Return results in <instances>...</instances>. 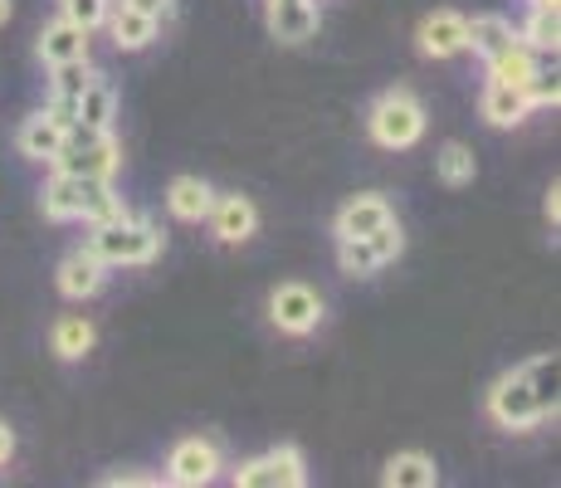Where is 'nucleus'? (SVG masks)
I'll return each instance as SVG.
<instances>
[{
  "instance_id": "obj_1",
  "label": "nucleus",
  "mask_w": 561,
  "mask_h": 488,
  "mask_svg": "<svg viewBox=\"0 0 561 488\" xmlns=\"http://www.w3.org/2000/svg\"><path fill=\"white\" fill-rule=\"evenodd\" d=\"M45 215L54 225H69V220H89V225H103V220H117L127 215L123 195L113 191V181L103 177H73V171H54L49 186H45Z\"/></svg>"
},
{
  "instance_id": "obj_2",
  "label": "nucleus",
  "mask_w": 561,
  "mask_h": 488,
  "mask_svg": "<svg viewBox=\"0 0 561 488\" xmlns=\"http://www.w3.org/2000/svg\"><path fill=\"white\" fill-rule=\"evenodd\" d=\"M83 249H89L93 259H103L107 269H137V264H152V259L161 254V230L147 215H117V220H103L89 230V240H83Z\"/></svg>"
},
{
  "instance_id": "obj_3",
  "label": "nucleus",
  "mask_w": 561,
  "mask_h": 488,
  "mask_svg": "<svg viewBox=\"0 0 561 488\" xmlns=\"http://www.w3.org/2000/svg\"><path fill=\"white\" fill-rule=\"evenodd\" d=\"M117 167H123V147H117V137L107 133V127H89V123L64 127V147H59V157H54V171L113 181Z\"/></svg>"
},
{
  "instance_id": "obj_4",
  "label": "nucleus",
  "mask_w": 561,
  "mask_h": 488,
  "mask_svg": "<svg viewBox=\"0 0 561 488\" xmlns=\"http://www.w3.org/2000/svg\"><path fill=\"white\" fill-rule=\"evenodd\" d=\"M366 127H371V143L386 151H405L425 137V107L410 89H386L366 113Z\"/></svg>"
},
{
  "instance_id": "obj_5",
  "label": "nucleus",
  "mask_w": 561,
  "mask_h": 488,
  "mask_svg": "<svg viewBox=\"0 0 561 488\" xmlns=\"http://www.w3.org/2000/svg\"><path fill=\"white\" fill-rule=\"evenodd\" d=\"M489 416L493 425L503 430H533L537 420H547L542 400H537V386H533V372H527V362L517 366V372H503L499 382L489 390Z\"/></svg>"
},
{
  "instance_id": "obj_6",
  "label": "nucleus",
  "mask_w": 561,
  "mask_h": 488,
  "mask_svg": "<svg viewBox=\"0 0 561 488\" xmlns=\"http://www.w3.org/2000/svg\"><path fill=\"white\" fill-rule=\"evenodd\" d=\"M308 484V464L294 444H274V450L254 454L234 469V488H304Z\"/></svg>"
},
{
  "instance_id": "obj_7",
  "label": "nucleus",
  "mask_w": 561,
  "mask_h": 488,
  "mask_svg": "<svg viewBox=\"0 0 561 488\" xmlns=\"http://www.w3.org/2000/svg\"><path fill=\"white\" fill-rule=\"evenodd\" d=\"M268 322L288 338H308L322 322V298L308 284H278L268 293Z\"/></svg>"
},
{
  "instance_id": "obj_8",
  "label": "nucleus",
  "mask_w": 561,
  "mask_h": 488,
  "mask_svg": "<svg viewBox=\"0 0 561 488\" xmlns=\"http://www.w3.org/2000/svg\"><path fill=\"white\" fill-rule=\"evenodd\" d=\"M220 474V444L205 440V435H186L171 444V459H167V484L176 488H201Z\"/></svg>"
},
{
  "instance_id": "obj_9",
  "label": "nucleus",
  "mask_w": 561,
  "mask_h": 488,
  "mask_svg": "<svg viewBox=\"0 0 561 488\" xmlns=\"http://www.w3.org/2000/svg\"><path fill=\"white\" fill-rule=\"evenodd\" d=\"M322 15L312 0H268V35L278 45H308L318 35Z\"/></svg>"
},
{
  "instance_id": "obj_10",
  "label": "nucleus",
  "mask_w": 561,
  "mask_h": 488,
  "mask_svg": "<svg viewBox=\"0 0 561 488\" xmlns=\"http://www.w3.org/2000/svg\"><path fill=\"white\" fill-rule=\"evenodd\" d=\"M205 220H210V230L220 245H244L259 230V211H254L250 195H215Z\"/></svg>"
},
{
  "instance_id": "obj_11",
  "label": "nucleus",
  "mask_w": 561,
  "mask_h": 488,
  "mask_svg": "<svg viewBox=\"0 0 561 488\" xmlns=\"http://www.w3.org/2000/svg\"><path fill=\"white\" fill-rule=\"evenodd\" d=\"M463 35H469V20L455 10H435V15L420 20V54L425 59H455V54H463Z\"/></svg>"
},
{
  "instance_id": "obj_12",
  "label": "nucleus",
  "mask_w": 561,
  "mask_h": 488,
  "mask_svg": "<svg viewBox=\"0 0 561 488\" xmlns=\"http://www.w3.org/2000/svg\"><path fill=\"white\" fill-rule=\"evenodd\" d=\"M73 59H89V30L73 25L69 15L49 20V25L39 30V64L54 69V64H73Z\"/></svg>"
},
{
  "instance_id": "obj_13",
  "label": "nucleus",
  "mask_w": 561,
  "mask_h": 488,
  "mask_svg": "<svg viewBox=\"0 0 561 488\" xmlns=\"http://www.w3.org/2000/svg\"><path fill=\"white\" fill-rule=\"evenodd\" d=\"M386 220H391L386 195H352L337 211V220H332V235H337V240H362V235H371L376 225H386Z\"/></svg>"
},
{
  "instance_id": "obj_14",
  "label": "nucleus",
  "mask_w": 561,
  "mask_h": 488,
  "mask_svg": "<svg viewBox=\"0 0 561 488\" xmlns=\"http://www.w3.org/2000/svg\"><path fill=\"white\" fill-rule=\"evenodd\" d=\"M15 147H20V157H30V161H54L64 147V123L39 107V113H30L25 123H20Z\"/></svg>"
},
{
  "instance_id": "obj_15",
  "label": "nucleus",
  "mask_w": 561,
  "mask_h": 488,
  "mask_svg": "<svg viewBox=\"0 0 561 488\" xmlns=\"http://www.w3.org/2000/svg\"><path fill=\"white\" fill-rule=\"evenodd\" d=\"M103 279H107V264L93 259L89 249L64 254V264H59V293L64 298H93V293L103 288Z\"/></svg>"
},
{
  "instance_id": "obj_16",
  "label": "nucleus",
  "mask_w": 561,
  "mask_h": 488,
  "mask_svg": "<svg viewBox=\"0 0 561 488\" xmlns=\"http://www.w3.org/2000/svg\"><path fill=\"white\" fill-rule=\"evenodd\" d=\"M210 205H215V191H210V181H201V177H176L167 186V211L186 225H201L205 215H210Z\"/></svg>"
},
{
  "instance_id": "obj_17",
  "label": "nucleus",
  "mask_w": 561,
  "mask_h": 488,
  "mask_svg": "<svg viewBox=\"0 0 561 488\" xmlns=\"http://www.w3.org/2000/svg\"><path fill=\"white\" fill-rule=\"evenodd\" d=\"M381 484L386 488H435L439 469H435V459H430V454L405 450V454H391V459H386Z\"/></svg>"
},
{
  "instance_id": "obj_18",
  "label": "nucleus",
  "mask_w": 561,
  "mask_h": 488,
  "mask_svg": "<svg viewBox=\"0 0 561 488\" xmlns=\"http://www.w3.org/2000/svg\"><path fill=\"white\" fill-rule=\"evenodd\" d=\"M103 25L113 30V45H117V49H147V45L157 39V20L142 15V10H133V5H123V0L107 10Z\"/></svg>"
},
{
  "instance_id": "obj_19",
  "label": "nucleus",
  "mask_w": 561,
  "mask_h": 488,
  "mask_svg": "<svg viewBox=\"0 0 561 488\" xmlns=\"http://www.w3.org/2000/svg\"><path fill=\"white\" fill-rule=\"evenodd\" d=\"M483 123L489 127H517V123H527V98H523V89H513V83H489L483 89Z\"/></svg>"
},
{
  "instance_id": "obj_20",
  "label": "nucleus",
  "mask_w": 561,
  "mask_h": 488,
  "mask_svg": "<svg viewBox=\"0 0 561 488\" xmlns=\"http://www.w3.org/2000/svg\"><path fill=\"white\" fill-rule=\"evenodd\" d=\"M513 39H517V30L503 15H473L469 20V35H463V49H473L483 64H489L493 54H503Z\"/></svg>"
},
{
  "instance_id": "obj_21",
  "label": "nucleus",
  "mask_w": 561,
  "mask_h": 488,
  "mask_svg": "<svg viewBox=\"0 0 561 488\" xmlns=\"http://www.w3.org/2000/svg\"><path fill=\"white\" fill-rule=\"evenodd\" d=\"M93 322L83 318V313H69V318H59L54 322V332H49V347H54V356H64V362H79V356H89L93 352Z\"/></svg>"
},
{
  "instance_id": "obj_22",
  "label": "nucleus",
  "mask_w": 561,
  "mask_h": 488,
  "mask_svg": "<svg viewBox=\"0 0 561 488\" xmlns=\"http://www.w3.org/2000/svg\"><path fill=\"white\" fill-rule=\"evenodd\" d=\"M537 69H542V64H537V49H527L523 39H513L508 49L489 59V83H513V89H523Z\"/></svg>"
},
{
  "instance_id": "obj_23",
  "label": "nucleus",
  "mask_w": 561,
  "mask_h": 488,
  "mask_svg": "<svg viewBox=\"0 0 561 488\" xmlns=\"http://www.w3.org/2000/svg\"><path fill=\"white\" fill-rule=\"evenodd\" d=\"M517 39H523L527 49H537V54H557V45H561L557 5H533V15H527V25L517 30Z\"/></svg>"
},
{
  "instance_id": "obj_24",
  "label": "nucleus",
  "mask_w": 561,
  "mask_h": 488,
  "mask_svg": "<svg viewBox=\"0 0 561 488\" xmlns=\"http://www.w3.org/2000/svg\"><path fill=\"white\" fill-rule=\"evenodd\" d=\"M113 113H117V93L113 83H103L99 73L89 79V89L79 93V117L73 123H89V127H113Z\"/></svg>"
},
{
  "instance_id": "obj_25",
  "label": "nucleus",
  "mask_w": 561,
  "mask_h": 488,
  "mask_svg": "<svg viewBox=\"0 0 561 488\" xmlns=\"http://www.w3.org/2000/svg\"><path fill=\"white\" fill-rule=\"evenodd\" d=\"M435 167H439V181H445V186H469V181L479 177V161H473V151L463 143H445V147H439Z\"/></svg>"
},
{
  "instance_id": "obj_26",
  "label": "nucleus",
  "mask_w": 561,
  "mask_h": 488,
  "mask_svg": "<svg viewBox=\"0 0 561 488\" xmlns=\"http://www.w3.org/2000/svg\"><path fill=\"white\" fill-rule=\"evenodd\" d=\"M337 264H342V274H352V279H371L376 269H381V254H376L371 235H362V240H337Z\"/></svg>"
},
{
  "instance_id": "obj_27",
  "label": "nucleus",
  "mask_w": 561,
  "mask_h": 488,
  "mask_svg": "<svg viewBox=\"0 0 561 488\" xmlns=\"http://www.w3.org/2000/svg\"><path fill=\"white\" fill-rule=\"evenodd\" d=\"M59 5H64V15H69L73 25H83V30H89V35H93V30H99L103 20H107V10H113V0H59Z\"/></svg>"
},
{
  "instance_id": "obj_28",
  "label": "nucleus",
  "mask_w": 561,
  "mask_h": 488,
  "mask_svg": "<svg viewBox=\"0 0 561 488\" xmlns=\"http://www.w3.org/2000/svg\"><path fill=\"white\" fill-rule=\"evenodd\" d=\"M523 98H527V107H557V98H561V83H557V73L537 69L533 79L523 83Z\"/></svg>"
},
{
  "instance_id": "obj_29",
  "label": "nucleus",
  "mask_w": 561,
  "mask_h": 488,
  "mask_svg": "<svg viewBox=\"0 0 561 488\" xmlns=\"http://www.w3.org/2000/svg\"><path fill=\"white\" fill-rule=\"evenodd\" d=\"M123 5H133V10H142V15H152L157 25L161 20L171 15V10H176V0H123Z\"/></svg>"
},
{
  "instance_id": "obj_30",
  "label": "nucleus",
  "mask_w": 561,
  "mask_h": 488,
  "mask_svg": "<svg viewBox=\"0 0 561 488\" xmlns=\"http://www.w3.org/2000/svg\"><path fill=\"white\" fill-rule=\"evenodd\" d=\"M152 474H103V488H152Z\"/></svg>"
},
{
  "instance_id": "obj_31",
  "label": "nucleus",
  "mask_w": 561,
  "mask_h": 488,
  "mask_svg": "<svg viewBox=\"0 0 561 488\" xmlns=\"http://www.w3.org/2000/svg\"><path fill=\"white\" fill-rule=\"evenodd\" d=\"M10 454H15V430H10L5 420H0V469L10 464Z\"/></svg>"
},
{
  "instance_id": "obj_32",
  "label": "nucleus",
  "mask_w": 561,
  "mask_h": 488,
  "mask_svg": "<svg viewBox=\"0 0 561 488\" xmlns=\"http://www.w3.org/2000/svg\"><path fill=\"white\" fill-rule=\"evenodd\" d=\"M542 211H547V220H552V225L561 220V191H557V186L547 191V205H542Z\"/></svg>"
},
{
  "instance_id": "obj_33",
  "label": "nucleus",
  "mask_w": 561,
  "mask_h": 488,
  "mask_svg": "<svg viewBox=\"0 0 561 488\" xmlns=\"http://www.w3.org/2000/svg\"><path fill=\"white\" fill-rule=\"evenodd\" d=\"M5 20H10V0H0V25H5Z\"/></svg>"
},
{
  "instance_id": "obj_34",
  "label": "nucleus",
  "mask_w": 561,
  "mask_h": 488,
  "mask_svg": "<svg viewBox=\"0 0 561 488\" xmlns=\"http://www.w3.org/2000/svg\"><path fill=\"white\" fill-rule=\"evenodd\" d=\"M533 5H557V0H533Z\"/></svg>"
}]
</instances>
